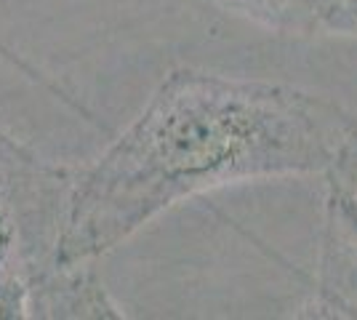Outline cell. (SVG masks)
<instances>
[{"label": "cell", "mask_w": 357, "mask_h": 320, "mask_svg": "<svg viewBox=\"0 0 357 320\" xmlns=\"http://www.w3.org/2000/svg\"><path fill=\"white\" fill-rule=\"evenodd\" d=\"M357 144V115L288 83L178 67L112 144L75 166L61 264L99 261L184 200L323 176Z\"/></svg>", "instance_id": "obj_1"}, {"label": "cell", "mask_w": 357, "mask_h": 320, "mask_svg": "<svg viewBox=\"0 0 357 320\" xmlns=\"http://www.w3.org/2000/svg\"><path fill=\"white\" fill-rule=\"evenodd\" d=\"M326 32L357 38V0H326Z\"/></svg>", "instance_id": "obj_6"}, {"label": "cell", "mask_w": 357, "mask_h": 320, "mask_svg": "<svg viewBox=\"0 0 357 320\" xmlns=\"http://www.w3.org/2000/svg\"><path fill=\"white\" fill-rule=\"evenodd\" d=\"M30 318L120 320L126 312L96 273V261H56L30 283Z\"/></svg>", "instance_id": "obj_4"}, {"label": "cell", "mask_w": 357, "mask_h": 320, "mask_svg": "<svg viewBox=\"0 0 357 320\" xmlns=\"http://www.w3.org/2000/svg\"><path fill=\"white\" fill-rule=\"evenodd\" d=\"M326 182L342 187L344 192H349L352 198H357V144L349 147V153L336 163V168L326 176Z\"/></svg>", "instance_id": "obj_7"}, {"label": "cell", "mask_w": 357, "mask_h": 320, "mask_svg": "<svg viewBox=\"0 0 357 320\" xmlns=\"http://www.w3.org/2000/svg\"><path fill=\"white\" fill-rule=\"evenodd\" d=\"M222 8L280 35L326 32V0H216Z\"/></svg>", "instance_id": "obj_5"}, {"label": "cell", "mask_w": 357, "mask_h": 320, "mask_svg": "<svg viewBox=\"0 0 357 320\" xmlns=\"http://www.w3.org/2000/svg\"><path fill=\"white\" fill-rule=\"evenodd\" d=\"M75 166L51 163L0 125V273L35 280L59 261Z\"/></svg>", "instance_id": "obj_2"}, {"label": "cell", "mask_w": 357, "mask_h": 320, "mask_svg": "<svg viewBox=\"0 0 357 320\" xmlns=\"http://www.w3.org/2000/svg\"><path fill=\"white\" fill-rule=\"evenodd\" d=\"M304 318L357 320V198L326 182L317 267Z\"/></svg>", "instance_id": "obj_3"}]
</instances>
